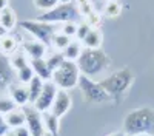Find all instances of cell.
<instances>
[{"label": "cell", "instance_id": "e575fe53", "mask_svg": "<svg viewBox=\"0 0 154 136\" xmlns=\"http://www.w3.org/2000/svg\"><path fill=\"white\" fill-rule=\"evenodd\" d=\"M6 34H8V31H6V30L2 27V25H0V39H2L3 36H6Z\"/></svg>", "mask_w": 154, "mask_h": 136}, {"label": "cell", "instance_id": "ffe728a7", "mask_svg": "<svg viewBox=\"0 0 154 136\" xmlns=\"http://www.w3.org/2000/svg\"><path fill=\"white\" fill-rule=\"evenodd\" d=\"M83 51V48H82V42L80 40H71L69 45L63 49V57H65V60H72V62H77V59L80 57Z\"/></svg>", "mask_w": 154, "mask_h": 136}, {"label": "cell", "instance_id": "7c38bea8", "mask_svg": "<svg viewBox=\"0 0 154 136\" xmlns=\"http://www.w3.org/2000/svg\"><path fill=\"white\" fill-rule=\"evenodd\" d=\"M8 90H9V96L11 99L17 104V107H26L29 104V93H28V87L25 85V84H14L12 82L9 87H8Z\"/></svg>", "mask_w": 154, "mask_h": 136}, {"label": "cell", "instance_id": "6da1fadb", "mask_svg": "<svg viewBox=\"0 0 154 136\" xmlns=\"http://www.w3.org/2000/svg\"><path fill=\"white\" fill-rule=\"evenodd\" d=\"M123 131L128 136L133 134H154V108L140 107L134 108L123 119Z\"/></svg>", "mask_w": 154, "mask_h": 136}, {"label": "cell", "instance_id": "9c48e42d", "mask_svg": "<svg viewBox=\"0 0 154 136\" xmlns=\"http://www.w3.org/2000/svg\"><path fill=\"white\" fill-rule=\"evenodd\" d=\"M25 115H26V127L31 133V136H43L45 134V125H43V119L42 113L38 110H35L32 105L23 107Z\"/></svg>", "mask_w": 154, "mask_h": 136}, {"label": "cell", "instance_id": "603a6c76", "mask_svg": "<svg viewBox=\"0 0 154 136\" xmlns=\"http://www.w3.org/2000/svg\"><path fill=\"white\" fill-rule=\"evenodd\" d=\"M9 62H11L12 68H14L16 71L20 70L22 67H25V65H28V64H29L28 56L25 54V51H16L12 56H9Z\"/></svg>", "mask_w": 154, "mask_h": 136}, {"label": "cell", "instance_id": "5b68a950", "mask_svg": "<svg viewBox=\"0 0 154 136\" xmlns=\"http://www.w3.org/2000/svg\"><path fill=\"white\" fill-rule=\"evenodd\" d=\"M79 76H80V70L77 67L75 62L72 60H63V64L53 71V81L57 88L60 90H71L77 85L79 82Z\"/></svg>", "mask_w": 154, "mask_h": 136}, {"label": "cell", "instance_id": "d6986e66", "mask_svg": "<svg viewBox=\"0 0 154 136\" xmlns=\"http://www.w3.org/2000/svg\"><path fill=\"white\" fill-rule=\"evenodd\" d=\"M82 45L85 48H91V49H96V48H100L102 45V33L99 28H91L89 33L85 36V39L82 40Z\"/></svg>", "mask_w": 154, "mask_h": 136}, {"label": "cell", "instance_id": "74e56055", "mask_svg": "<svg viewBox=\"0 0 154 136\" xmlns=\"http://www.w3.org/2000/svg\"><path fill=\"white\" fill-rule=\"evenodd\" d=\"M43 136H53V134H51V133H48V131H45V134Z\"/></svg>", "mask_w": 154, "mask_h": 136}, {"label": "cell", "instance_id": "8d00e7d4", "mask_svg": "<svg viewBox=\"0 0 154 136\" xmlns=\"http://www.w3.org/2000/svg\"><path fill=\"white\" fill-rule=\"evenodd\" d=\"M133 136H154V134H146V133H142V134H133Z\"/></svg>", "mask_w": 154, "mask_h": 136}, {"label": "cell", "instance_id": "d6a6232c", "mask_svg": "<svg viewBox=\"0 0 154 136\" xmlns=\"http://www.w3.org/2000/svg\"><path fill=\"white\" fill-rule=\"evenodd\" d=\"M105 136H128L123 130L122 131H112V133H109V134H105Z\"/></svg>", "mask_w": 154, "mask_h": 136}, {"label": "cell", "instance_id": "d4e9b609", "mask_svg": "<svg viewBox=\"0 0 154 136\" xmlns=\"http://www.w3.org/2000/svg\"><path fill=\"white\" fill-rule=\"evenodd\" d=\"M71 42V37H68L66 34H63L62 31L60 33H56L54 37H53V42H51V45H53L56 49H59V51H63Z\"/></svg>", "mask_w": 154, "mask_h": 136}, {"label": "cell", "instance_id": "e0dca14e", "mask_svg": "<svg viewBox=\"0 0 154 136\" xmlns=\"http://www.w3.org/2000/svg\"><path fill=\"white\" fill-rule=\"evenodd\" d=\"M19 49V42L16 37H12L9 34L3 36L2 39H0V53L5 54V56H12L16 51Z\"/></svg>", "mask_w": 154, "mask_h": 136}, {"label": "cell", "instance_id": "1f68e13d", "mask_svg": "<svg viewBox=\"0 0 154 136\" xmlns=\"http://www.w3.org/2000/svg\"><path fill=\"white\" fill-rule=\"evenodd\" d=\"M9 130H11V128H9V125H8L6 121H5V116L0 115V136H6V133H8Z\"/></svg>", "mask_w": 154, "mask_h": 136}, {"label": "cell", "instance_id": "4316f807", "mask_svg": "<svg viewBox=\"0 0 154 136\" xmlns=\"http://www.w3.org/2000/svg\"><path fill=\"white\" fill-rule=\"evenodd\" d=\"M122 12V5L119 2H116V0H112V2H108L103 8V14L106 17H117L119 14Z\"/></svg>", "mask_w": 154, "mask_h": 136}, {"label": "cell", "instance_id": "cb8c5ba5", "mask_svg": "<svg viewBox=\"0 0 154 136\" xmlns=\"http://www.w3.org/2000/svg\"><path fill=\"white\" fill-rule=\"evenodd\" d=\"M16 76H17V81H19L20 84L28 85L29 81L34 77V70H32L31 64H28V65L22 67L20 70H17V71H16Z\"/></svg>", "mask_w": 154, "mask_h": 136}, {"label": "cell", "instance_id": "5bb4252c", "mask_svg": "<svg viewBox=\"0 0 154 136\" xmlns=\"http://www.w3.org/2000/svg\"><path fill=\"white\" fill-rule=\"evenodd\" d=\"M29 64L34 70V74L35 76H38L40 79H43L45 82L51 81L53 79V71H51V68L48 67L46 64V59H29Z\"/></svg>", "mask_w": 154, "mask_h": 136}, {"label": "cell", "instance_id": "30bf717a", "mask_svg": "<svg viewBox=\"0 0 154 136\" xmlns=\"http://www.w3.org/2000/svg\"><path fill=\"white\" fill-rule=\"evenodd\" d=\"M16 77V70L12 68L9 57L0 53V91H5Z\"/></svg>", "mask_w": 154, "mask_h": 136}, {"label": "cell", "instance_id": "f1b7e54d", "mask_svg": "<svg viewBox=\"0 0 154 136\" xmlns=\"http://www.w3.org/2000/svg\"><path fill=\"white\" fill-rule=\"evenodd\" d=\"M93 27H91V25H89V23H86L85 20H83V23H80L79 25V27H77V34H75V37H77V39H79L80 42L85 39V36L89 33V30H91Z\"/></svg>", "mask_w": 154, "mask_h": 136}, {"label": "cell", "instance_id": "83f0119b", "mask_svg": "<svg viewBox=\"0 0 154 136\" xmlns=\"http://www.w3.org/2000/svg\"><path fill=\"white\" fill-rule=\"evenodd\" d=\"M34 5H35L37 9L49 11V9H53L54 6L59 5V0H34Z\"/></svg>", "mask_w": 154, "mask_h": 136}, {"label": "cell", "instance_id": "ac0fdd59", "mask_svg": "<svg viewBox=\"0 0 154 136\" xmlns=\"http://www.w3.org/2000/svg\"><path fill=\"white\" fill-rule=\"evenodd\" d=\"M43 85H45V81L40 79L38 76H35V74H34V77L29 81V84L26 85V87H28V93H29V104H31V105L37 101V97L40 96Z\"/></svg>", "mask_w": 154, "mask_h": 136}, {"label": "cell", "instance_id": "3957f363", "mask_svg": "<svg viewBox=\"0 0 154 136\" xmlns=\"http://www.w3.org/2000/svg\"><path fill=\"white\" fill-rule=\"evenodd\" d=\"M133 81H134L133 71L130 68H122V70L111 73L109 76L102 79L99 84L102 85V88L106 91L109 99L119 101V99L128 91V88L131 87Z\"/></svg>", "mask_w": 154, "mask_h": 136}, {"label": "cell", "instance_id": "2e32d148", "mask_svg": "<svg viewBox=\"0 0 154 136\" xmlns=\"http://www.w3.org/2000/svg\"><path fill=\"white\" fill-rule=\"evenodd\" d=\"M42 119H43L45 130L48 133H51L53 136H59V131H60V118L53 115L51 111H45V113H42Z\"/></svg>", "mask_w": 154, "mask_h": 136}, {"label": "cell", "instance_id": "44dd1931", "mask_svg": "<svg viewBox=\"0 0 154 136\" xmlns=\"http://www.w3.org/2000/svg\"><path fill=\"white\" fill-rule=\"evenodd\" d=\"M16 23H17V16H16V12L14 9H11L9 6L5 8L3 11H0V25L6 30H12L16 27Z\"/></svg>", "mask_w": 154, "mask_h": 136}, {"label": "cell", "instance_id": "f546056e", "mask_svg": "<svg viewBox=\"0 0 154 136\" xmlns=\"http://www.w3.org/2000/svg\"><path fill=\"white\" fill-rule=\"evenodd\" d=\"M77 27H79V25H77L75 22H66V23L62 27V33L66 34L68 37H72V36L77 34Z\"/></svg>", "mask_w": 154, "mask_h": 136}, {"label": "cell", "instance_id": "484cf974", "mask_svg": "<svg viewBox=\"0 0 154 136\" xmlns=\"http://www.w3.org/2000/svg\"><path fill=\"white\" fill-rule=\"evenodd\" d=\"M63 60H65V57H63V53H62V51H54V53H51V54L46 57V64H48V67L51 68V71H54V70H57V68L63 64Z\"/></svg>", "mask_w": 154, "mask_h": 136}, {"label": "cell", "instance_id": "d590c367", "mask_svg": "<svg viewBox=\"0 0 154 136\" xmlns=\"http://www.w3.org/2000/svg\"><path fill=\"white\" fill-rule=\"evenodd\" d=\"M69 2H72V0H59V3H69Z\"/></svg>", "mask_w": 154, "mask_h": 136}, {"label": "cell", "instance_id": "9a60e30c", "mask_svg": "<svg viewBox=\"0 0 154 136\" xmlns=\"http://www.w3.org/2000/svg\"><path fill=\"white\" fill-rule=\"evenodd\" d=\"M5 121L9 125V128H17L22 125H26V115H25V110L22 107H17L12 111H9L8 115H5Z\"/></svg>", "mask_w": 154, "mask_h": 136}, {"label": "cell", "instance_id": "4dcf8cb0", "mask_svg": "<svg viewBox=\"0 0 154 136\" xmlns=\"http://www.w3.org/2000/svg\"><path fill=\"white\" fill-rule=\"evenodd\" d=\"M11 131H12V134H14V136H31V133H29V130H28L26 125H22V127H17V128H12Z\"/></svg>", "mask_w": 154, "mask_h": 136}, {"label": "cell", "instance_id": "7402d4cb", "mask_svg": "<svg viewBox=\"0 0 154 136\" xmlns=\"http://www.w3.org/2000/svg\"><path fill=\"white\" fill-rule=\"evenodd\" d=\"M14 108H17V104L11 99V96L5 94L3 91H0V115L5 116Z\"/></svg>", "mask_w": 154, "mask_h": 136}, {"label": "cell", "instance_id": "8fae6325", "mask_svg": "<svg viewBox=\"0 0 154 136\" xmlns=\"http://www.w3.org/2000/svg\"><path fill=\"white\" fill-rule=\"evenodd\" d=\"M72 105V101H71V96L66 90H57V94H56V99L53 105H51V113L56 115L57 118H62L65 113H68V110L71 108Z\"/></svg>", "mask_w": 154, "mask_h": 136}, {"label": "cell", "instance_id": "52a82bcc", "mask_svg": "<svg viewBox=\"0 0 154 136\" xmlns=\"http://www.w3.org/2000/svg\"><path fill=\"white\" fill-rule=\"evenodd\" d=\"M77 87L80 88L82 96L86 102H105L109 99V96L106 94V91L102 88V85L99 82H96L93 77H88L85 74H80L79 76V82H77Z\"/></svg>", "mask_w": 154, "mask_h": 136}, {"label": "cell", "instance_id": "7a4b0ae2", "mask_svg": "<svg viewBox=\"0 0 154 136\" xmlns=\"http://www.w3.org/2000/svg\"><path fill=\"white\" fill-rule=\"evenodd\" d=\"M109 57L105 51L100 48L91 49V48H83L80 57L77 59V67L80 70V74H85L88 77L97 76V74L103 73L109 67Z\"/></svg>", "mask_w": 154, "mask_h": 136}, {"label": "cell", "instance_id": "4fadbf2b", "mask_svg": "<svg viewBox=\"0 0 154 136\" xmlns=\"http://www.w3.org/2000/svg\"><path fill=\"white\" fill-rule=\"evenodd\" d=\"M23 51L29 59H43L48 53V46L37 39H31L23 42Z\"/></svg>", "mask_w": 154, "mask_h": 136}, {"label": "cell", "instance_id": "8992f818", "mask_svg": "<svg viewBox=\"0 0 154 136\" xmlns=\"http://www.w3.org/2000/svg\"><path fill=\"white\" fill-rule=\"evenodd\" d=\"M20 27L28 31L34 39L40 40L42 43H45L46 46L51 45L53 42V37L57 33L56 23H48V22H40V20H23L20 23Z\"/></svg>", "mask_w": 154, "mask_h": 136}, {"label": "cell", "instance_id": "f35d334b", "mask_svg": "<svg viewBox=\"0 0 154 136\" xmlns=\"http://www.w3.org/2000/svg\"><path fill=\"white\" fill-rule=\"evenodd\" d=\"M105 2H112V0H105Z\"/></svg>", "mask_w": 154, "mask_h": 136}, {"label": "cell", "instance_id": "ba28073f", "mask_svg": "<svg viewBox=\"0 0 154 136\" xmlns=\"http://www.w3.org/2000/svg\"><path fill=\"white\" fill-rule=\"evenodd\" d=\"M57 85L53 82V81H48L45 82L43 88H42V93L40 96L37 97V101L32 104V107L35 110H38L40 113H45V111H49L51 110V105H53L54 99H56V94H57Z\"/></svg>", "mask_w": 154, "mask_h": 136}, {"label": "cell", "instance_id": "277c9868", "mask_svg": "<svg viewBox=\"0 0 154 136\" xmlns=\"http://www.w3.org/2000/svg\"><path fill=\"white\" fill-rule=\"evenodd\" d=\"M80 17V11L74 2L69 3H59L53 9L45 11V14L37 16V20L48 22V23H66V22H77Z\"/></svg>", "mask_w": 154, "mask_h": 136}, {"label": "cell", "instance_id": "836d02e7", "mask_svg": "<svg viewBox=\"0 0 154 136\" xmlns=\"http://www.w3.org/2000/svg\"><path fill=\"white\" fill-rule=\"evenodd\" d=\"M9 0H0V11H3L5 8H8Z\"/></svg>", "mask_w": 154, "mask_h": 136}]
</instances>
